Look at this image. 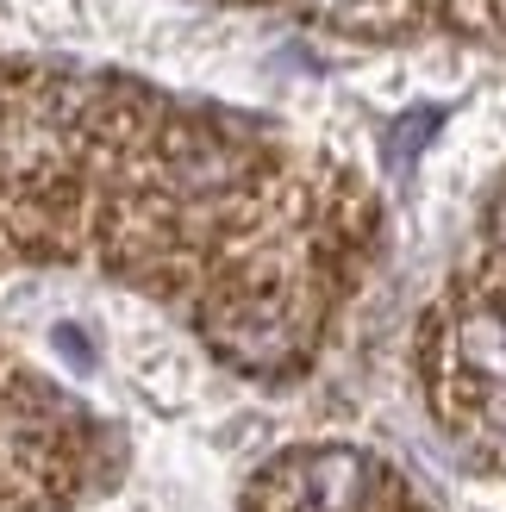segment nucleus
<instances>
[{
    "instance_id": "obj_1",
    "label": "nucleus",
    "mask_w": 506,
    "mask_h": 512,
    "mask_svg": "<svg viewBox=\"0 0 506 512\" xmlns=\"http://www.w3.org/2000/svg\"><path fill=\"white\" fill-rule=\"evenodd\" d=\"M438 125H444V113H438V107H419V113H407V119H400L394 132H388V163H394V169H407V163L419 157V150H425V138L438 132Z\"/></svg>"
},
{
    "instance_id": "obj_2",
    "label": "nucleus",
    "mask_w": 506,
    "mask_h": 512,
    "mask_svg": "<svg viewBox=\"0 0 506 512\" xmlns=\"http://www.w3.org/2000/svg\"><path fill=\"white\" fill-rule=\"evenodd\" d=\"M50 338H57V356H63L75 375H94V369H100V350L88 344V331H82V325H57Z\"/></svg>"
}]
</instances>
